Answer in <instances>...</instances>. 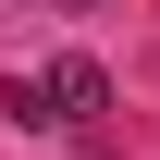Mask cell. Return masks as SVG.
Returning <instances> with one entry per match:
<instances>
[{
  "instance_id": "cell-1",
  "label": "cell",
  "mask_w": 160,
  "mask_h": 160,
  "mask_svg": "<svg viewBox=\"0 0 160 160\" xmlns=\"http://www.w3.org/2000/svg\"><path fill=\"white\" fill-rule=\"evenodd\" d=\"M0 111H12V123H37V136H86V123L111 111V74H99L86 49H62V62H37V74H12V86H0Z\"/></svg>"
},
{
  "instance_id": "cell-2",
  "label": "cell",
  "mask_w": 160,
  "mask_h": 160,
  "mask_svg": "<svg viewBox=\"0 0 160 160\" xmlns=\"http://www.w3.org/2000/svg\"><path fill=\"white\" fill-rule=\"evenodd\" d=\"M62 12H111V0H62Z\"/></svg>"
}]
</instances>
